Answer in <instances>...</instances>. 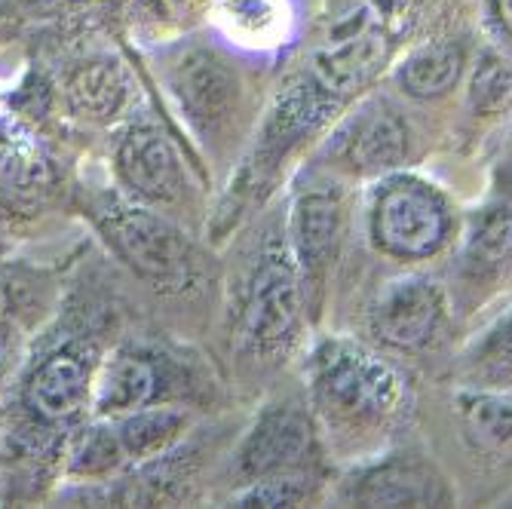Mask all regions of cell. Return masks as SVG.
<instances>
[{
	"label": "cell",
	"instance_id": "cell-1",
	"mask_svg": "<svg viewBox=\"0 0 512 509\" xmlns=\"http://www.w3.org/2000/svg\"><path fill=\"white\" fill-rule=\"evenodd\" d=\"M316 390L325 408L350 424H381L402 402L399 375L350 341H329L316 353Z\"/></svg>",
	"mask_w": 512,
	"mask_h": 509
},
{
	"label": "cell",
	"instance_id": "cell-2",
	"mask_svg": "<svg viewBox=\"0 0 512 509\" xmlns=\"http://www.w3.org/2000/svg\"><path fill=\"white\" fill-rule=\"evenodd\" d=\"M387 50L390 40L375 0H347L316 53V77L322 89L347 96L378 71Z\"/></svg>",
	"mask_w": 512,
	"mask_h": 509
},
{
	"label": "cell",
	"instance_id": "cell-3",
	"mask_svg": "<svg viewBox=\"0 0 512 509\" xmlns=\"http://www.w3.org/2000/svg\"><path fill=\"white\" fill-rule=\"evenodd\" d=\"M96 215L120 255L157 286H181L191 276V249L163 218L120 200H105Z\"/></svg>",
	"mask_w": 512,
	"mask_h": 509
},
{
	"label": "cell",
	"instance_id": "cell-4",
	"mask_svg": "<svg viewBox=\"0 0 512 509\" xmlns=\"http://www.w3.org/2000/svg\"><path fill=\"white\" fill-rule=\"evenodd\" d=\"M371 234L396 258H427L448 237V209L427 184L399 178L381 191L371 215Z\"/></svg>",
	"mask_w": 512,
	"mask_h": 509
},
{
	"label": "cell",
	"instance_id": "cell-5",
	"mask_svg": "<svg viewBox=\"0 0 512 509\" xmlns=\"http://www.w3.org/2000/svg\"><path fill=\"white\" fill-rule=\"evenodd\" d=\"M301 310V292L295 270L286 258H267L252 283V298L246 307V341L255 353H276L286 347Z\"/></svg>",
	"mask_w": 512,
	"mask_h": 509
},
{
	"label": "cell",
	"instance_id": "cell-6",
	"mask_svg": "<svg viewBox=\"0 0 512 509\" xmlns=\"http://www.w3.org/2000/svg\"><path fill=\"white\" fill-rule=\"evenodd\" d=\"M445 316L442 292L427 280H399L393 283L375 313H371V326L375 335L399 350H417L430 344V338L439 332Z\"/></svg>",
	"mask_w": 512,
	"mask_h": 509
},
{
	"label": "cell",
	"instance_id": "cell-7",
	"mask_svg": "<svg viewBox=\"0 0 512 509\" xmlns=\"http://www.w3.org/2000/svg\"><path fill=\"white\" fill-rule=\"evenodd\" d=\"M120 172L129 188L154 203H169L181 194V166L172 145L154 129H135L120 145Z\"/></svg>",
	"mask_w": 512,
	"mask_h": 509
},
{
	"label": "cell",
	"instance_id": "cell-8",
	"mask_svg": "<svg viewBox=\"0 0 512 509\" xmlns=\"http://www.w3.org/2000/svg\"><path fill=\"white\" fill-rule=\"evenodd\" d=\"M89 396V372L86 365L71 353H56L46 359L31 384H28V405L37 411V418L59 424L80 414Z\"/></svg>",
	"mask_w": 512,
	"mask_h": 509
},
{
	"label": "cell",
	"instance_id": "cell-9",
	"mask_svg": "<svg viewBox=\"0 0 512 509\" xmlns=\"http://www.w3.org/2000/svg\"><path fill=\"white\" fill-rule=\"evenodd\" d=\"M310 430L298 411H273L255 427L243 448V470L252 476H267L289 470L307 454Z\"/></svg>",
	"mask_w": 512,
	"mask_h": 509
},
{
	"label": "cell",
	"instance_id": "cell-10",
	"mask_svg": "<svg viewBox=\"0 0 512 509\" xmlns=\"http://www.w3.org/2000/svg\"><path fill=\"white\" fill-rule=\"evenodd\" d=\"M175 86H178L181 102L194 111V117H203V120L224 117L237 96L234 77H230V71L209 53H200V56H191L188 62H181Z\"/></svg>",
	"mask_w": 512,
	"mask_h": 509
},
{
	"label": "cell",
	"instance_id": "cell-11",
	"mask_svg": "<svg viewBox=\"0 0 512 509\" xmlns=\"http://www.w3.org/2000/svg\"><path fill=\"white\" fill-rule=\"evenodd\" d=\"M341 206L329 194H310L295 209V249L307 276H319L338 240Z\"/></svg>",
	"mask_w": 512,
	"mask_h": 509
},
{
	"label": "cell",
	"instance_id": "cell-12",
	"mask_svg": "<svg viewBox=\"0 0 512 509\" xmlns=\"http://www.w3.org/2000/svg\"><path fill=\"white\" fill-rule=\"evenodd\" d=\"M463 68V50L451 40L421 46L399 68V83L414 99H436L457 83Z\"/></svg>",
	"mask_w": 512,
	"mask_h": 509
},
{
	"label": "cell",
	"instance_id": "cell-13",
	"mask_svg": "<svg viewBox=\"0 0 512 509\" xmlns=\"http://www.w3.org/2000/svg\"><path fill=\"white\" fill-rule=\"evenodd\" d=\"M157 396L154 365L138 356H117L99 387V408L105 414H123L145 408Z\"/></svg>",
	"mask_w": 512,
	"mask_h": 509
},
{
	"label": "cell",
	"instance_id": "cell-14",
	"mask_svg": "<svg viewBox=\"0 0 512 509\" xmlns=\"http://www.w3.org/2000/svg\"><path fill=\"white\" fill-rule=\"evenodd\" d=\"M405 148H408L405 126L390 111H378L368 120H362L356 135L350 138V160L356 169L378 172L402 163Z\"/></svg>",
	"mask_w": 512,
	"mask_h": 509
},
{
	"label": "cell",
	"instance_id": "cell-15",
	"mask_svg": "<svg viewBox=\"0 0 512 509\" xmlns=\"http://www.w3.org/2000/svg\"><path fill=\"white\" fill-rule=\"evenodd\" d=\"M362 503L371 506H405V503H427L433 500V482L417 467H384L365 479L359 491Z\"/></svg>",
	"mask_w": 512,
	"mask_h": 509
},
{
	"label": "cell",
	"instance_id": "cell-16",
	"mask_svg": "<svg viewBox=\"0 0 512 509\" xmlns=\"http://www.w3.org/2000/svg\"><path fill=\"white\" fill-rule=\"evenodd\" d=\"M181 414L175 411H138L120 427V445L129 457H151L163 451L181 430Z\"/></svg>",
	"mask_w": 512,
	"mask_h": 509
},
{
	"label": "cell",
	"instance_id": "cell-17",
	"mask_svg": "<svg viewBox=\"0 0 512 509\" xmlns=\"http://www.w3.org/2000/svg\"><path fill=\"white\" fill-rule=\"evenodd\" d=\"M470 261L476 270H500L512 261V212H491L479 221Z\"/></svg>",
	"mask_w": 512,
	"mask_h": 509
},
{
	"label": "cell",
	"instance_id": "cell-18",
	"mask_svg": "<svg viewBox=\"0 0 512 509\" xmlns=\"http://www.w3.org/2000/svg\"><path fill=\"white\" fill-rule=\"evenodd\" d=\"M470 105L482 117H497L512 108V65L500 59H485L476 68L470 86Z\"/></svg>",
	"mask_w": 512,
	"mask_h": 509
},
{
	"label": "cell",
	"instance_id": "cell-19",
	"mask_svg": "<svg viewBox=\"0 0 512 509\" xmlns=\"http://www.w3.org/2000/svg\"><path fill=\"white\" fill-rule=\"evenodd\" d=\"M71 96H74V105L86 114H111L120 105L123 83L111 65H92L74 77Z\"/></svg>",
	"mask_w": 512,
	"mask_h": 509
},
{
	"label": "cell",
	"instance_id": "cell-20",
	"mask_svg": "<svg viewBox=\"0 0 512 509\" xmlns=\"http://www.w3.org/2000/svg\"><path fill=\"white\" fill-rule=\"evenodd\" d=\"M467 421L476 436L485 442H506L512 439V405L506 402H491V399H476L467 408Z\"/></svg>",
	"mask_w": 512,
	"mask_h": 509
},
{
	"label": "cell",
	"instance_id": "cell-21",
	"mask_svg": "<svg viewBox=\"0 0 512 509\" xmlns=\"http://www.w3.org/2000/svg\"><path fill=\"white\" fill-rule=\"evenodd\" d=\"M120 454H126L123 445H120V436H111L105 430H96V433H92L83 442V448L77 454V470L80 473H102V470H108V467L117 464Z\"/></svg>",
	"mask_w": 512,
	"mask_h": 509
},
{
	"label": "cell",
	"instance_id": "cell-22",
	"mask_svg": "<svg viewBox=\"0 0 512 509\" xmlns=\"http://www.w3.org/2000/svg\"><path fill=\"white\" fill-rule=\"evenodd\" d=\"M304 479H267L261 485H255L252 491L243 494V503H258V506H292L307 494V485H301Z\"/></svg>",
	"mask_w": 512,
	"mask_h": 509
},
{
	"label": "cell",
	"instance_id": "cell-23",
	"mask_svg": "<svg viewBox=\"0 0 512 509\" xmlns=\"http://www.w3.org/2000/svg\"><path fill=\"white\" fill-rule=\"evenodd\" d=\"M488 353H491L497 362H512V316L494 332V338H491V344H488Z\"/></svg>",
	"mask_w": 512,
	"mask_h": 509
},
{
	"label": "cell",
	"instance_id": "cell-24",
	"mask_svg": "<svg viewBox=\"0 0 512 509\" xmlns=\"http://www.w3.org/2000/svg\"><path fill=\"white\" fill-rule=\"evenodd\" d=\"M494 10H497V16H500L503 28L512 34V0H494Z\"/></svg>",
	"mask_w": 512,
	"mask_h": 509
},
{
	"label": "cell",
	"instance_id": "cell-25",
	"mask_svg": "<svg viewBox=\"0 0 512 509\" xmlns=\"http://www.w3.org/2000/svg\"><path fill=\"white\" fill-rule=\"evenodd\" d=\"M0 310H4V289H0Z\"/></svg>",
	"mask_w": 512,
	"mask_h": 509
}]
</instances>
